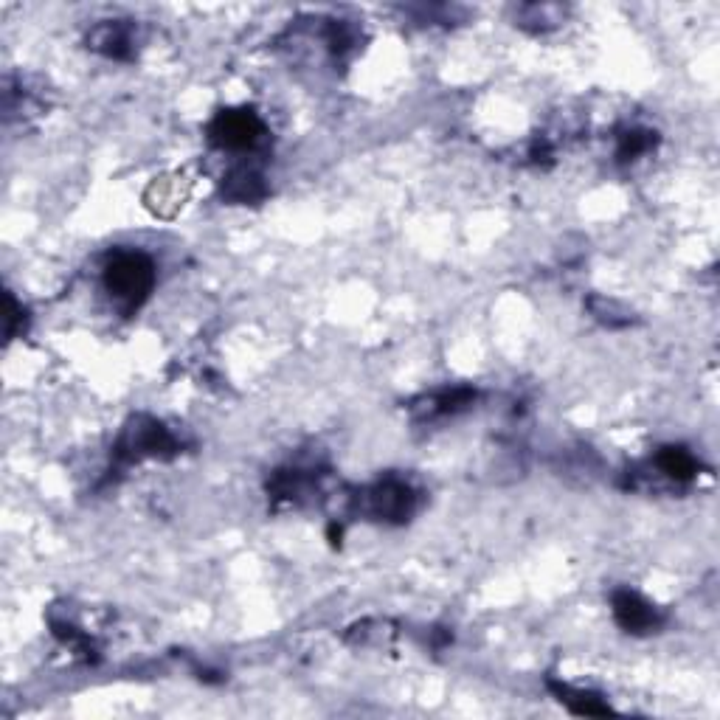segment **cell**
Masks as SVG:
<instances>
[{
  "label": "cell",
  "mask_w": 720,
  "mask_h": 720,
  "mask_svg": "<svg viewBox=\"0 0 720 720\" xmlns=\"http://www.w3.org/2000/svg\"><path fill=\"white\" fill-rule=\"evenodd\" d=\"M88 43L93 51H99V54H105V57H113V60H130L133 57V48H135V37H133V29L127 26V23H121V20H107L102 26H96V29L90 31Z\"/></svg>",
  "instance_id": "obj_6"
},
{
  "label": "cell",
  "mask_w": 720,
  "mask_h": 720,
  "mask_svg": "<svg viewBox=\"0 0 720 720\" xmlns=\"http://www.w3.org/2000/svg\"><path fill=\"white\" fill-rule=\"evenodd\" d=\"M20 315H23V310L17 307L15 299H12V296H6V338H15Z\"/></svg>",
  "instance_id": "obj_13"
},
{
  "label": "cell",
  "mask_w": 720,
  "mask_h": 720,
  "mask_svg": "<svg viewBox=\"0 0 720 720\" xmlns=\"http://www.w3.org/2000/svg\"><path fill=\"white\" fill-rule=\"evenodd\" d=\"M656 465L667 479L678 481V484H687L698 476V459L687 448H675V445L661 448L659 456H656Z\"/></svg>",
  "instance_id": "obj_9"
},
{
  "label": "cell",
  "mask_w": 720,
  "mask_h": 720,
  "mask_svg": "<svg viewBox=\"0 0 720 720\" xmlns=\"http://www.w3.org/2000/svg\"><path fill=\"white\" fill-rule=\"evenodd\" d=\"M105 290L124 313L138 310L155 287V265L141 251H116L105 262Z\"/></svg>",
  "instance_id": "obj_1"
},
{
  "label": "cell",
  "mask_w": 720,
  "mask_h": 720,
  "mask_svg": "<svg viewBox=\"0 0 720 720\" xmlns=\"http://www.w3.org/2000/svg\"><path fill=\"white\" fill-rule=\"evenodd\" d=\"M366 510H369V515H375L377 521L405 524L417 510V493L403 479L377 481L375 487L366 493Z\"/></svg>",
  "instance_id": "obj_4"
},
{
  "label": "cell",
  "mask_w": 720,
  "mask_h": 720,
  "mask_svg": "<svg viewBox=\"0 0 720 720\" xmlns=\"http://www.w3.org/2000/svg\"><path fill=\"white\" fill-rule=\"evenodd\" d=\"M265 180L259 172L240 166L234 172H228V178L223 180V197L231 203H256L265 197Z\"/></svg>",
  "instance_id": "obj_7"
},
{
  "label": "cell",
  "mask_w": 720,
  "mask_h": 720,
  "mask_svg": "<svg viewBox=\"0 0 720 720\" xmlns=\"http://www.w3.org/2000/svg\"><path fill=\"white\" fill-rule=\"evenodd\" d=\"M552 690L560 698V704H566L574 715H611V706L602 701L600 695L583 690H571L569 684H555L552 681Z\"/></svg>",
  "instance_id": "obj_10"
},
{
  "label": "cell",
  "mask_w": 720,
  "mask_h": 720,
  "mask_svg": "<svg viewBox=\"0 0 720 720\" xmlns=\"http://www.w3.org/2000/svg\"><path fill=\"white\" fill-rule=\"evenodd\" d=\"M588 310L600 324L611 327V330H622V327H630L636 321L625 304H619L616 299H605V296H591L588 299Z\"/></svg>",
  "instance_id": "obj_11"
},
{
  "label": "cell",
  "mask_w": 720,
  "mask_h": 720,
  "mask_svg": "<svg viewBox=\"0 0 720 720\" xmlns=\"http://www.w3.org/2000/svg\"><path fill=\"white\" fill-rule=\"evenodd\" d=\"M611 608H614L616 625L622 630H628V633H636V636L653 633V630L661 625L659 611H656L645 597H639L636 591H628V588L616 591L614 600H611Z\"/></svg>",
  "instance_id": "obj_5"
},
{
  "label": "cell",
  "mask_w": 720,
  "mask_h": 720,
  "mask_svg": "<svg viewBox=\"0 0 720 720\" xmlns=\"http://www.w3.org/2000/svg\"><path fill=\"white\" fill-rule=\"evenodd\" d=\"M473 400H476V391L470 389L439 391L434 397L422 400L425 405H414V411L420 414L422 420H439V417H450V414L462 411V408H467Z\"/></svg>",
  "instance_id": "obj_8"
},
{
  "label": "cell",
  "mask_w": 720,
  "mask_h": 720,
  "mask_svg": "<svg viewBox=\"0 0 720 720\" xmlns=\"http://www.w3.org/2000/svg\"><path fill=\"white\" fill-rule=\"evenodd\" d=\"M656 144V133L650 130H625L619 135V147H616V158L619 161H636L639 155L653 150Z\"/></svg>",
  "instance_id": "obj_12"
},
{
  "label": "cell",
  "mask_w": 720,
  "mask_h": 720,
  "mask_svg": "<svg viewBox=\"0 0 720 720\" xmlns=\"http://www.w3.org/2000/svg\"><path fill=\"white\" fill-rule=\"evenodd\" d=\"M178 450V439L169 434V428H164L152 417H135L121 434L116 456L124 462H138V459H150V456L166 459V456H175Z\"/></svg>",
  "instance_id": "obj_2"
},
{
  "label": "cell",
  "mask_w": 720,
  "mask_h": 720,
  "mask_svg": "<svg viewBox=\"0 0 720 720\" xmlns=\"http://www.w3.org/2000/svg\"><path fill=\"white\" fill-rule=\"evenodd\" d=\"M265 138V124L254 110H223L217 113L209 124V141L220 150L245 152L254 150L256 144Z\"/></svg>",
  "instance_id": "obj_3"
}]
</instances>
